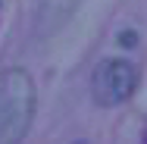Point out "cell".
Segmentation results:
<instances>
[{"mask_svg": "<svg viewBox=\"0 0 147 144\" xmlns=\"http://www.w3.org/2000/svg\"><path fill=\"white\" fill-rule=\"evenodd\" d=\"M34 116V85L25 69L0 75V144H19Z\"/></svg>", "mask_w": 147, "mask_h": 144, "instance_id": "cell-1", "label": "cell"}, {"mask_svg": "<svg viewBox=\"0 0 147 144\" xmlns=\"http://www.w3.org/2000/svg\"><path fill=\"white\" fill-rule=\"evenodd\" d=\"M119 41H122V44H125V47H131V44H135V41H138V38H135V31H125V34H122V38H119Z\"/></svg>", "mask_w": 147, "mask_h": 144, "instance_id": "cell-4", "label": "cell"}, {"mask_svg": "<svg viewBox=\"0 0 147 144\" xmlns=\"http://www.w3.org/2000/svg\"><path fill=\"white\" fill-rule=\"evenodd\" d=\"M135 85H138V69L128 59H103L94 69L91 94L100 107H116V103L131 97Z\"/></svg>", "mask_w": 147, "mask_h": 144, "instance_id": "cell-2", "label": "cell"}, {"mask_svg": "<svg viewBox=\"0 0 147 144\" xmlns=\"http://www.w3.org/2000/svg\"><path fill=\"white\" fill-rule=\"evenodd\" d=\"M75 6H78V0H41L38 16H34L38 34H53V31H59L69 22V16L75 13Z\"/></svg>", "mask_w": 147, "mask_h": 144, "instance_id": "cell-3", "label": "cell"}]
</instances>
